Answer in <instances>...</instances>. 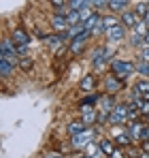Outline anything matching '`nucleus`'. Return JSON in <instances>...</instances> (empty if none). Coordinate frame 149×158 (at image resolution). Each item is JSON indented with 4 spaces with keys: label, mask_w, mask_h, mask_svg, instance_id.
<instances>
[{
    "label": "nucleus",
    "mask_w": 149,
    "mask_h": 158,
    "mask_svg": "<svg viewBox=\"0 0 149 158\" xmlns=\"http://www.w3.org/2000/svg\"><path fill=\"white\" fill-rule=\"evenodd\" d=\"M136 71H139L143 77H147V73H149V62H141V60H139V64H136Z\"/></svg>",
    "instance_id": "7c9ffc66"
},
{
    "label": "nucleus",
    "mask_w": 149,
    "mask_h": 158,
    "mask_svg": "<svg viewBox=\"0 0 149 158\" xmlns=\"http://www.w3.org/2000/svg\"><path fill=\"white\" fill-rule=\"evenodd\" d=\"M15 71V64H11L9 60H0V79L2 77H11Z\"/></svg>",
    "instance_id": "dca6fc26"
},
{
    "label": "nucleus",
    "mask_w": 149,
    "mask_h": 158,
    "mask_svg": "<svg viewBox=\"0 0 149 158\" xmlns=\"http://www.w3.org/2000/svg\"><path fill=\"white\" fill-rule=\"evenodd\" d=\"M130 45H132V47H136V49H141V47L145 45V41H143V36H141V34L132 32V36H130Z\"/></svg>",
    "instance_id": "b1692460"
},
{
    "label": "nucleus",
    "mask_w": 149,
    "mask_h": 158,
    "mask_svg": "<svg viewBox=\"0 0 149 158\" xmlns=\"http://www.w3.org/2000/svg\"><path fill=\"white\" fill-rule=\"evenodd\" d=\"M81 122L87 126V128H92V126H96L98 124V111L92 107V109H83L81 111Z\"/></svg>",
    "instance_id": "1a4fd4ad"
},
{
    "label": "nucleus",
    "mask_w": 149,
    "mask_h": 158,
    "mask_svg": "<svg viewBox=\"0 0 149 158\" xmlns=\"http://www.w3.org/2000/svg\"><path fill=\"white\" fill-rule=\"evenodd\" d=\"M136 109L141 111V115H147L149 113V101H143V98H141V101L136 103Z\"/></svg>",
    "instance_id": "cd10ccee"
},
{
    "label": "nucleus",
    "mask_w": 149,
    "mask_h": 158,
    "mask_svg": "<svg viewBox=\"0 0 149 158\" xmlns=\"http://www.w3.org/2000/svg\"><path fill=\"white\" fill-rule=\"evenodd\" d=\"M79 158H94V156H90V154H83V156H79Z\"/></svg>",
    "instance_id": "ea45409f"
},
{
    "label": "nucleus",
    "mask_w": 149,
    "mask_h": 158,
    "mask_svg": "<svg viewBox=\"0 0 149 158\" xmlns=\"http://www.w3.org/2000/svg\"><path fill=\"white\" fill-rule=\"evenodd\" d=\"M147 79H149V73H147Z\"/></svg>",
    "instance_id": "37998d69"
},
{
    "label": "nucleus",
    "mask_w": 149,
    "mask_h": 158,
    "mask_svg": "<svg viewBox=\"0 0 149 158\" xmlns=\"http://www.w3.org/2000/svg\"><path fill=\"white\" fill-rule=\"evenodd\" d=\"M98 148H100V152H102L104 156H111V154L115 152V148H113V143H111L109 139H102V141H98Z\"/></svg>",
    "instance_id": "6ab92c4d"
},
{
    "label": "nucleus",
    "mask_w": 149,
    "mask_h": 158,
    "mask_svg": "<svg viewBox=\"0 0 149 158\" xmlns=\"http://www.w3.org/2000/svg\"><path fill=\"white\" fill-rule=\"evenodd\" d=\"M49 24L53 30H58V32H66L68 30V24H66V17H60V15H51Z\"/></svg>",
    "instance_id": "ddd939ff"
},
{
    "label": "nucleus",
    "mask_w": 149,
    "mask_h": 158,
    "mask_svg": "<svg viewBox=\"0 0 149 158\" xmlns=\"http://www.w3.org/2000/svg\"><path fill=\"white\" fill-rule=\"evenodd\" d=\"M145 122H141V120H136V122H128V135H130V139H132V143H143V141H147L145 139Z\"/></svg>",
    "instance_id": "20e7f679"
},
{
    "label": "nucleus",
    "mask_w": 149,
    "mask_h": 158,
    "mask_svg": "<svg viewBox=\"0 0 149 158\" xmlns=\"http://www.w3.org/2000/svg\"><path fill=\"white\" fill-rule=\"evenodd\" d=\"M66 24H68V28H73V26H77V24H81L79 11H68V15H66Z\"/></svg>",
    "instance_id": "5701e85b"
},
{
    "label": "nucleus",
    "mask_w": 149,
    "mask_h": 158,
    "mask_svg": "<svg viewBox=\"0 0 149 158\" xmlns=\"http://www.w3.org/2000/svg\"><path fill=\"white\" fill-rule=\"evenodd\" d=\"M109 158H126V152H124V150H115Z\"/></svg>",
    "instance_id": "72a5a7b5"
},
{
    "label": "nucleus",
    "mask_w": 149,
    "mask_h": 158,
    "mask_svg": "<svg viewBox=\"0 0 149 158\" xmlns=\"http://www.w3.org/2000/svg\"><path fill=\"white\" fill-rule=\"evenodd\" d=\"M109 124L111 126H119V124H128V105H115L111 115H109Z\"/></svg>",
    "instance_id": "39448f33"
},
{
    "label": "nucleus",
    "mask_w": 149,
    "mask_h": 158,
    "mask_svg": "<svg viewBox=\"0 0 149 158\" xmlns=\"http://www.w3.org/2000/svg\"><path fill=\"white\" fill-rule=\"evenodd\" d=\"M104 36L109 39V41H113V43H117V41H124L126 39V28L119 24V26H113L109 28L107 32H104Z\"/></svg>",
    "instance_id": "9d476101"
},
{
    "label": "nucleus",
    "mask_w": 149,
    "mask_h": 158,
    "mask_svg": "<svg viewBox=\"0 0 149 158\" xmlns=\"http://www.w3.org/2000/svg\"><path fill=\"white\" fill-rule=\"evenodd\" d=\"M139 2H147V4H149V0H139Z\"/></svg>",
    "instance_id": "79ce46f5"
},
{
    "label": "nucleus",
    "mask_w": 149,
    "mask_h": 158,
    "mask_svg": "<svg viewBox=\"0 0 149 158\" xmlns=\"http://www.w3.org/2000/svg\"><path fill=\"white\" fill-rule=\"evenodd\" d=\"M143 41H145V45H147V47H149V32H147V34H145V36H143Z\"/></svg>",
    "instance_id": "4c0bfd02"
},
{
    "label": "nucleus",
    "mask_w": 149,
    "mask_h": 158,
    "mask_svg": "<svg viewBox=\"0 0 149 158\" xmlns=\"http://www.w3.org/2000/svg\"><path fill=\"white\" fill-rule=\"evenodd\" d=\"M134 90L141 92V94H147V92H149V79H141V81H136Z\"/></svg>",
    "instance_id": "a878e982"
},
{
    "label": "nucleus",
    "mask_w": 149,
    "mask_h": 158,
    "mask_svg": "<svg viewBox=\"0 0 149 158\" xmlns=\"http://www.w3.org/2000/svg\"><path fill=\"white\" fill-rule=\"evenodd\" d=\"M92 139H94V126L77 132V135H70V145L74 150H83V148H87L92 143Z\"/></svg>",
    "instance_id": "f03ea898"
},
{
    "label": "nucleus",
    "mask_w": 149,
    "mask_h": 158,
    "mask_svg": "<svg viewBox=\"0 0 149 158\" xmlns=\"http://www.w3.org/2000/svg\"><path fill=\"white\" fill-rule=\"evenodd\" d=\"M141 152H149V141H143L141 143Z\"/></svg>",
    "instance_id": "c9c22d12"
},
{
    "label": "nucleus",
    "mask_w": 149,
    "mask_h": 158,
    "mask_svg": "<svg viewBox=\"0 0 149 158\" xmlns=\"http://www.w3.org/2000/svg\"><path fill=\"white\" fill-rule=\"evenodd\" d=\"M66 2H68V0H49V4L53 6V9H58V6H66Z\"/></svg>",
    "instance_id": "473e14b6"
},
{
    "label": "nucleus",
    "mask_w": 149,
    "mask_h": 158,
    "mask_svg": "<svg viewBox=\"0 0 149 158\" xmlns=\"http://www.w3.org/2000/svg\"><path fill=\"white\" fill-rule=\"evenodd\" d=\"M0 53L4 56V60H9L11 64H19V56L15 52V43L11 39H0Z\"/></svg>",
    "instance_id": "7ed1b4c3"
},
{
    "label": "nucleus",
    "mask_w": 149,
    "mask_h": 158,
    "mask_svg": "<svg viewBox=\"0 0 149 158\" xmlns=\"http://www.w3.org/2000/svg\"><path fill=\"white\" fill-rule=\"evenodd\" d=\"M94 85H96V77L94 75H85V77L79 81V90L81 92H92Z\"/></svg>",
    "instance_id": "4468645a"
},
{
    "label": "nucleus",
    "mask_w": 149,
    "mask_h": 158,
    "mask_svg": "<svg viewBox=\"0 0 149 158\" xmlns=\"http://www.w3.org/2000/svg\"><path fill=\"white\" fill-rule=\"evenodd\" d=\"M11 41H13L15 45H30V36L26 34L22 28H15V30H13V34H11Z\"/></svg>",
    "instance_id": "9b49d317"
},
{
    "label": "nucleus",
    "mask_w": 149,
    "mask_h": 158,
    "mask_svg": "<svg viewBox=\"0 0 149 158\" xmlns=\"http://www.w3.org/2000/svg\"><path fill=\"white\" fill-rule=\"evenodd\" d=\"M147 24H145V22H143V19H139V22H136V24H134V28H132V30H134V32H136V34H141V36H145V34H147L149 30H147Z\"/></svg>",
    "instance_id": "393cba45"
},
{
    "label": "nucleus",
    "mask_w": 149,
    "mask_h": 158,
    "mask_svg": "<svg viewBox=\"0 0 149 158\" xmlns=\"http://www.w3.org/2000/svg\"><path fill=\"white\" fill-rule=\"evenodd\" d=\"M92 39V32L90 30H83L81 34H77L73 41H70V45H68V52L70 53H81L83 52V47L87 45V41Z\"/></svg>",
    "instance_id": "423d86ee"
},
{
    "label": "nucleus",
    "mask_w": 149,
    "mask_h": 158,
    "mask_svg": "<svg viewBox=\"0 0 149 158\" xmlns=\"http://www.w3.org/2000/svg\"><path fill=\"white\" fill-rule=\"evenodd\" d=\"M136 71V66L130 62V60H119V58H115L113 62H111V75H115L117 79H128L132 73Z\"/></svg>",
    "instance_id": "f257e3e1"
},
{
    "label": "nucleus",
    "mask_w": 149,
    "mask_h": 158,
    "mask_svg": "<svg viewBox=\"0 0 149 158\" xmlns=\"http://www.w3.org/2000/svg\"><path fill=\"white\" fill-rule=\"evenodd\" d=\"M128 0H109V11L111 13H124Z\"/></svg>",
    "instance_id": "a211bd4d"
},
{
    "label": "nucleus",
    "mask_w": 149,
    "mask_h": 158,
    "mask_svg": "<svg viewBox=\"0 0 149 158\" xmlns=\"http://www.w3.org/2000/svg\"><path fill=\"white\" fill-rule=\"evenodd\" d=\"M100 24H102V28H104V32H107L109 28H113V26H119L122 22H119V17H115V15H102Z\"/></svg>",
    "instance_id": "2eb2a0df"
},
{
    "label": "nucleus",
    "mask_w": 149,
    "mask_h": 158,
    "mask_svg": "<svg viewBox=\"0 0 149 158\" xmlns=\"http://www.w3.org/2000/svg\"><path fill=\"white\" fill-rule=\"evenodd\" d=\"M139 60H141V62H149V47L147 45H143V47L139 49Z\"/></svg>",
    "instance_id": "c756f323"
},
{
    "label": "nucleus",
    "mask_w": 149,
    "mask_h": 158,
    "mask_svg": "<svg viewBox=\"0 0 149 158\" xmlns=\"http://www.w3.org/2000/svg\"><path fill=\"white\" fill-rule=\"evenodd\" d=\"M92 9L94 11H102V9H109V0H92Z\"/></svg>",
    "instance_id": "bb28decb"
},
{
    "label": "nucleus",
    "mask_w": 149,
    "mask_h": 158,
    "mask_svg": "<svg viewBox=\"0 0 149 158\" xmlns=\"http://www.w3.org/2000/svg\"><path fill=\"white\" fill-rule=\"evenodd\" d=\"M147 13H149V4H147V2H139V4H134V15H136V17L143 19Z\"/></svg>",
    "instance_id": "412c9836"
},
{
    "label": "nucleus",
    "mask_w": 149,
    "mask_h": 158,
    "mask_svg": "<svg viewBox=\"0 0 149 158\" xmlns=\"http://www.w3.org/2000/svg\"><path fill=\"white\" fill-rule=\"evenodd\" d=\"M145 122H149V113H147V115H145Z\"/></svg>",
    "instance_id": "a19ab883"
},
{
    "label": "nucleus",
    "mask_w": 149,
    "mask_h": 158,
    "mask_svg": "<svg viewBox=\"0 0 149 158\" xmlns=\"http://www.w3.org/2000/svg\"><path fill=\"white\" fill-rule=\"evenodd\" d=\"M43 158H64V156H62L60 152H49V154H45Z\"/></svg>",
    "instance_id": "f704fd0d"
},
{
    "label": "nucleus",
    "mask_w": 149,
    "mask_h": 158,
    "mask_svg": "<svg viewBox=\"0 0 149 158\" xmlns=\"http://www.w3.org/2000/svg\"><path fill=\"white\" fill-rule=\"evenodd\" d=\"M115 143H117V145H124V148H130L132 139H130V135H128V131H122L119 135H115Z\"/></svg>",
    "instance_id": "aec40b11"
},
{
    "label": "nucleus",
    "mask_w": 149,
    "mask_h": 158,
    "mask_svg": "<svg viewBox=\"0 0 149 158\" xmlns=\"http://www.w3.org/2000/svg\"><path fill=\"white\" fill-rule=\"evenodd\" d=\"M139 158H149V152H139Z\"/></svg>",
    "instance_id": "e433bc0d"
},
{
    "label": "nucleus",
    "mask_w": 149,
    "mask_h": 158,
    "mask_svg": "<svg viewBox=\"0 0 149 158\" xmlns=\"http://www.w3.org/2000/svg\"><path fill=\"white\" fill-rule=\"evenodd\" d=\"M92 15H94V9H92V6H85V9H81V11H79L81 22H85V19H87V17H92Z\"/></svg>",
    "instance_id": "c85d7f7f"
},
{
    "label": "nucleus",
    "mask_w": 149,
    "mask_h": 158,
    "mask_svg": "<svg viewBox=\"0 0 149 158\" xmlns=\"http://www.w3.org/2000/svg\"><path fill=\"white\" fill-rule=\"evenodd\" d=\"M85 128H87V126H85V124H83L81 120H73V122L68 124V132H70V135H77V132L85 131Z\"/></svg>",
    "instance_id": "4be33fe9"
},
{
    "label": "nucleus",
    "mask_w": 149,
    "mask_h": 158,
    "mask_svg": "<svg viewBox=\"0 0 149 158\" xmlns=\"http://www.w3.org/2000/svg\"><path fill=\"white\" fill-rule=\"evenodd\" d=\"M32 66H34V62H32L30 58H22V60H19V69H22V71H30Z\"/></svg>",
    "instance_id": "2f4dec72"
},
{
    "label": "nucleus",
    "mask_w": 149,
    "mask_h": 158,
    "mask_svg": "<svg viewBox=\"0 0 149 158\" xmlns=\"http://www.w3.org/2000/svg\"><path fill=\"white\" fill-rule=\"evenodd\" d=\"M124 88V81L122 79H117L115 75H109V77H104V90H107V94H117L119 90Z\"/></svg>",
    "instance_id": "6e6552de"
},
{
    "label": "nucleus",
    "mask_w": 149,
    "mask_h": 158,
    "mask_svg": "<svg viewBox=\"0 0 149 158\" xmlns=\"http://www.w3.org/2000/svg\"><path fill=\"white\" fill-rule=\"evenodd\" d=\"M66 6H68L70 11H81V9H85V6H92V0H68Z\"/></svg>",
    "instance_id": "f3484780"
},
{
    "label": "nucleus",
    "mask_w": 149,
    "mask_h": 158,
    "mask_svg": "<svg viewBox=\"0 0 149 158\" xmlns=\"http://www.w3.org/2000/svg\"><path fill=\"white\" fill-rule=\"evenodd\" d=\"M109 56H111V52H109L107 47H98V49H94V53L90 56V62H92L94 69H102L104 62L109 60Z\"/></svg>",
    "instance_id": "0eeeda50"
},
{
    "label": "nucleus",
    "mask_w": 149,
    "mask_h": 158,
    "mask_svg": "<svg viewBox=\"0 0 149 158\" xmlns=\"http://www.w3.org/2000/svg\"><path fill=\"white\" fill-rule=\"evenodd\" d=\"M139 19H141V17H136L134 11H124L122 17H119V22H122V26H124V28H134V24H136Z\"/></svg>",
    "instance_id": "f8f14e48"
},
{
    "label": "nucleus",
    "mask_w": 149,
    "mask_h": 158,
    "mask_svg": "<svg viewBox=\"0 0 149 158\" xmlns=\"http://www.w3.org/2000/svg\"><path fill=\"white\" fill-rule=\"evenodd\" d=\"M145 139H147V141H149V124H147V126H145Z\"/></svg>",
    "instance_id": "58836bf2"
}]
</instances>
